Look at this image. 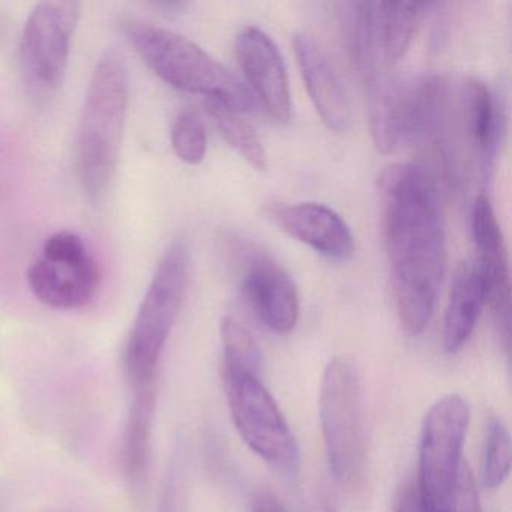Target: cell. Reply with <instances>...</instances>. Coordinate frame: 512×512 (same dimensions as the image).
Wrapping results in <instances>:
<instances>
[{
  "label": "cell",
  "mask_w": 512,
  "mask_h": 512,
  "mask_svg": "<svg viewBox=\"0 0 512 512\" xmlns=\"http://www.w3.org/2000/svg\"><path fill=\"white\" fill-rule=\"evenodd\" d=\"M386 254L401 328L410 337L430 323L446 269L439 190L424 164L397 163L379 176Z\"/></svg>",
  "instance_id": "obj_1"
},
{
  "label": "cell",
  "mask_w": 512,
  "mask_h": 512,
  "mask_svg": "<svg viewBox=\"0 0 512 512\" xmlns=\"http://www.w3.org/2000/svg\"><path fill=\"white\" fill-rule=\"evenodd\" d=\"M130 83L124 53L115 47L106 50L92 73L77 134V172L83 191L94 203L104 199L118 169Z\"/></svg>",
  "instance_id": "obj_2"
},
{
  "label": "cell",
  "mask_w": 512,
  "mask_h": 512,
  "mask_svg": "<svg viewBox=\"0 0 512 512\" xmlns=\"http://www.w3.org/2000/svg\"><path fill=\"white\" fill-rule=\"evenodd\" d=\"M122 31L149 70L172 88L241 113L257 106L245 83L188 38L142 20H127Z\"/></svg>",
  "instance_id": "obj_3"
},
{
  "label": "cell",
  "mask_w": 512,
  "mask_h": 512,
  "mask_svg": "<svg viewBox=\"0 0 512 512\" xmlns=\"http://www.w3.org/2000/svg\"><path fill=\"white\" fill-rule=\"evenodd\" d=\"M190 248L172 242L164 251L134 319L124 352L131 392L157 389L158 368L190 280Z\"/></svg>",
  "instance_id": "obj_4"
},
{
  "label": "cell",
  "mask_w": 512,
  "mask_h": 512,
  "mask_svg": "<svg viewBox=\"0 0 512 512\" xmlns=\"http://www.w3.org/2000/svg\"><path fill=\"white\" fill-rule=\"evenodd\" d=\"M320 422L329 469L347 490L361 484L367 466L361 377L352 361L334 358L320 388Z\"/></svg>",
  "instance_id": "obj_5"
},
{
  "label": "cell",
  "mask_w": 512,
  "mask_h": 512,
  "mask_svg": "<svg viewBox=\"0 0 512 512\" xmlns=\"http://www.w3.org/2000/svg\"><path fill=\"white\" fill-rule=\"evenodd\" d=\"M469 422L470 407L461 395H445L428 409L415 485L422 512H452Z\"/></svg>",
  "instance_id": "obj_6"
},
{
  "label": "cell",
  "mask_w": 512,
  "mask_h": 512,
  "mask_svg": "<svg viewBox=\"0 0 512 512\" xmlns=\"http://www.w3.org/2000/svg\"><path fill=\"white\" fill-rule=\"evenodd\" d=\"M233 424L245 445L269 466L293 476L299 446L280 406L254 371H223Z\"/></svg>",
  "instance_id": "obj_7"
},
{
  "label": "cell",
  "mask_w": 512,
  "mask_h": 512,
  "mask_svg": "<svg viewBox=\"0 0 512 512\" xmlns=\"http://www.w3.org/2000/svg\"><path fill=\"white\" fill-rule=\"evenodd\" d=\"M79 19L77 2H41L29 14L20 41V64L26 88L37 100L52 97L61 86Z\"/></svg>",
  "instance_id": "obj_8"
},
{
  "label": "cell",
  "mask_w": 512,
  "mask_h": 512,
  "mask_svg": "<svg viewBox=\"0 0 512 512\" xmlns=\"http://www.w3.org/2000/svg\"><path fill=\"white\" fill-rule=\"evenodd\" d=\"M100 265L77 233H55L43 254L28 269V284L41 304L55 310H77L94 299L100 286Z\"/></svg>",
  "instance_id": "obj_9"
},
{
  "label": "cell",
  "mask_w": 512,
  "mask_h": 512,
  "mask_svg": "<svg viewBox=\"0 0 512 512\" xmlns=\"http://www.w3.org/2000/svg\"><path fill=\"white\" fill-rule=\"evenodd\" d=\"M241 290L257 319L275 334H289L299 319V293L293 278L268 254L250 244L236 247Z\"/></svg>",
  "instance_id": "obj_10"
},
{
  "label": "cell",
  "mask_w": 512,
  "mask_h": 512,
  "mask_svg": "<svg viewBox=\"0 0 512 512\" xmlns=\"http://www.w3.org/2000/svg\"><path fill=\"white\" fill-rule=\"evenodd\" d=\"M236 58L256 104L262 106L272 121L289 122L292 94L277 44L262 29L247 26L236 40Z\"/></svg>",
  "instance_id": "obj_11"
},
{
  "label": "cell",
  "mask_w": 512,
  "mask_h": 512,
  "mask_svg": "<svg viewBox=\"0 0 512 512\" xmlns=\"http://www.w3.org/2000/svg\"><path fill=\"white\" fill-rule=\"evenodd\" d=\"M269 220L286 235L313 248L334 262H347L355 254V238L346 221L329 206L304 202L269 206Z\"/></svg>",
  "instance_id": "obj_12"
},
{
  "label": "cell",
  "mask_w": 512,
  "mask_h": 512,
  "mask_svg": "<svg viewBox=\"0 0 512 512\" xmlns=\"http://www.w3.org/2000/svg\"><path fill=\"white\" fill-rule=\"evenodd\" d=\"M472 235L478 251L476 266L484 277L488 301L500 334L509 346V262L502 227L487 196L481 194L472 208Z\"/></svg>",
  "instance_id": "obj_13"
},
{
  "label": "cell",
  "mask_w": 512,
  "mask_h": 512,
  "mask_svg": "<svg viewBox=\"0 0 512 512\" xmlns=\"http://www.w3.org/2000/svg\"><path fill=\"white\" fill-rule=\"evenodd\" d=\"M305 88L323 124L343 133L352 124V103L335 68L317 41L308 34H296L292 41Z\"/></svg>",
  "instance_id": "obj_14"
},
{
  "label": "cell",
  "mask_w": 512,
  "mask_h": 512,
  "mask_svg": "<svg viewBox=\"0 0 512 512\" xmlns=\"http://www.w3.org/2000/svg\"><path fill=\"white\" fill-rule=\"evenodd\" d=\"M371 139L382 154L410 148V79L376 77L368 82Z\"/></svg>",
  "instance_id": "obj_15"
},
{
  "label": "cell",
  "mask_w": 512,
  "mask_h": 512,
  "mask_svg": "<svg viewBox=\"0 0 512 512\" xmlns=\"http://www.w3.org/2000/svg\"><path fill=\"white\" fill-rule=\"evenodd\" d=\"M461 112L482 173L490 176L496 164L497 152L505 134V112L502 101L487 83L470 77L461 86Z\"/></svg>",
  "instance_id": "obj_16"
},
{
  "label": "cell",
  "mask_w": 512,
  "mask_h": 512,
  "mask_svg": "<svg viewBox=\"0 0 512 512\" xmlns=\"http://www.w3.org/2000/svg\"><path fill=\"white\" fill-rule=\"evenodd\" d=\"M487 301V286L476 263H461L452 280L446 307L443 326L446 352L457 353L466 346Z\"/></svg>",
  "instance_id": "obj_17"
},
{
  "label": "cell",
  "mask_w": 512,
  "mask_h": 512,
  "mask_svg": "<svg viewBox=\"0 0 512 512\" xmlns=\"http://www.w3.org/2000/svg\"><path fill=\"white\" fill-rule=\"evenodd\" d=\"M155 406L157 391L131 392L122 445V464L125 478L134 494L142 493L148 482Z\"/></svg>",
  "instance_id": "obj_18"
},
{
  "label": "cell",
  "mask_w": 512,
  "mask_h": 512,
  "mask_svg": "<svg viewBox=\"0 0 512 512\" xmlns=\"http://www.w3.org/2000/svg\"><path fill=\"white\" fill-rule=\"evenodd\" d=\"M338 25L341 41L353 68L370 82L379 71L374 4L344 2L338 4Z\"/></svg>",
  "instance_id": "obj_19"
},
{
  "label": "cell",
  "mask_w": 512,
  "mask_h": 512,
  "mask_svg": "<svg viewBox=\"0 0 512 512\" xmlns=\"http://www.w3.org/2000/svg\"><path fill=\"white\" fill-rule=\"evenodd\" d=\"M428 8L430 5L406 2L374 4L377 47L385 62L395 64L406 55Z\"/></svg>",
  "instance_id": "obj_20"
},
{
  "label": "cell",
  "mask_w": 512,
  "mask_h": 512,
  "mask_svg": "<svg viewBox=\"0 0 512 512\" xmlns=\"http://www.w3.org/2000/svg\"><path fill=\"white\" fill-rule=\"evenodd\" d=\"M205 107L224 140L254 169L266 170L268 155L262 140L253 125L242 118V113L215 100H205Z\"/></svg>",
  "instance_id": "obj_21"
},
{
  "label": "cell",
  "mask_w": 512,
  "mask_h": 512,
  "mask_svg": "<svg viewBox=\"0 0 512 512\" xmlns=\"http://www.w3.org/2000/svg\"><path fill=\"white\" fill-rule=\"evenodd\" d=\"M223 371H262V353L251 332L238 320L226 317L220 326Z\"/></svg>",
  "instance_id": "obj_22"
},
{
  "label": "cell",
  "mask_w": 512,
  "mask_h": 512,
  "mask_svg": "<svg viewBox=\"0 0 512 512\" xmlns=\"http://www.w3.org/2000/svg\"><path fill=\"white\" fill-rule=\"evenodd\" d=\"M511 472V437L505 422L491 416L482 454V482L485 487H502Z\"/></svg>",
  "instance_id": "obj_23"
},
{
  "label": "cell",
  "mask_w": 512,
  "mask_h": 512,
  "mask_svg": "<svg viewBox=\"0 0 512 512\" xmlns=\"http://www.w3.org/2000/svg\"><path fill=\"white\" fill-rule=\"evenodd\" d=\"M173 151L179 160L197 166L205 160L208 152V133L199 113L184 110L176 116L170 130Z\"/></svg>",
  "instance_id": "obj_24"
},
{
  "label": "cell",
  "mask_w": 512,
  "mask_h": 512,
  "mask_svg": "<svg viewBox=\"0 0 512 512\" xmlns=\"http://www.w3.org/2000/svg\"><path fill=\"white\" fill-rule=\"evenodd\" d=\"M452 512H482L475 478H473L472 469L467 466L466 461H464L463 467H461Z\"/></svg>",
  "instance_id": "obj_25"
},
{
  "label": "cell",
  "mask_w": 512,
  "mask_h": 512,
  "mask_svg": "<svg viewBox=\"0 0 512 512\" xmlns=\"http://www.w3.org/2000/svg\"><path fill=\"white\" fill-rule=\"evenodd\" d=\"M179 496V473L176 466H173L164 482L157 512H179Z\"/></svg>",
  "instance_id": "obj_26"
},
{
  "label": "cell",
  "mask_w": 512,
  "mask_h": 512,
  "mask_svg": "<svg viewBox=\"0 0 512 512\" xmlns=\"http://www.w3.org/2000/svg\"><path fill=\"white\" fill-rule=\"evenodd\" d=\"M394 512H422L415 485L409 482L401 488L395 500Z\"/></svg>",
  "instance_id": "obj_27"
},
{
  "label": "cell",
  "mask_w": 512,
  "mask_h": 512,
  "mask_svg": "<svg viewBox=\"0 0 512 512\" xmlns=\"http://www.w3.org/2000/svg\"><path fill=\"white\" fill-rule=\"evenodd\" d=\"M251 512H289L286 506L269 493H262L254 500L253 511Z\"/></svg>",
  "instance_id": "obj_28"
}]
</instances>
